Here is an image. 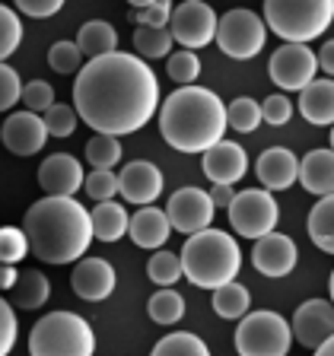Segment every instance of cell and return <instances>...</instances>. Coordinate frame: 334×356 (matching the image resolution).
I'll list each match as a JSON object with an SVG mask.
<instances>
[{"mask_svg":"<svg viewBox=\"0 0 334 356\" xmlns=\"http://www.w3.org/2000/svg\"><path fill=\"white\" fill-rule=\"evenodd\" d=\"M258 111H261V121H264V124L283 127L293 118V102H289L283 92H274V96H267L264 102H258Z\"/></svg>","mask_w":334,"mask_h":356,"instance_id":"obj_43","label":"cell"},{"mask_svg":"<svg viewBox=\"0 0 334 356\" xmlns=\"http://www.w3.org/2000/svg\"><path fill=\"white\" fill-rule=\"evenodd\" d=\"M163 213L175 232L194 236V232H200V229H210L216 210H214V204H210L207 191L188 185V188H178V191L172 194Z\"/></svg>","mask_w":334,"mask_h":356,"instance_id":"obj_12","label":"cell"},{"mask_svg":"<svg viewBox=\"0 0 334 356\" xmlns=\"http://www.w3.org/2000/svg\"><path fill=\"white\" fill-rule=\"evenodd\" d=\"M214 42L220 44V51L232 60H252L255 54L264 48L267 29L261 16L255 10H230V13L216 16V32Z\"/></svg>","mask_w":334,"mask_h":356,"instance_id":"obj_8","label":"cell"},{"mask_svg":"<svg viewBox=\"0 0 334 356\" xmlns=\"http://www.w3.org/2000/svg\"><path fill=\"white\" fill-rule=\"evenodd\" d=\"M334 19V0H267L264 29L277 32L283 44H309L321 38Z\"/></svg>","mask_w":334,"mask_h":356,"instance_id":"obj_5","label":"cell"},{"mask_svg":"<svg viewBox=\"0 0 334 356\" xmlns=\"http://www.w3.org/2000/svg\"><path fill=\"white\" fill-rule=\"evenodd\" d=\"M22 92V80L10 64H0V111H10L16 102H19Z\"/></svg>","mask_w":334,"mask_h":356,"instance_id":"obj_44","label":"cell"},{"mask_svg":"<svg viewBox=\"0 0 334 356\" xmlns=\"http://www.w3.org/2000/svg\"><path fill=\"white\" fill-rule=\"evenodd\" d=\"M16 343V312L10 302L0 299V356H10Z\"/></svg>","mask_w":334,"mask_h":356,"instance_id":"obj_45","label":"cell"},{"mask_svg":"<svg viewBox=\"0 0 334 356\" xmlns=\"http://www.w3.org/2000/svg\"><path fill=\"white\" fill-rule=\"evenodd\" d=\"M293 347L289 321L277 312H245L236 327L239 356H287Z\"/></svg>","mask_w":334,"mask_h":356,"instance_id":"obj_7","label":"cell"},{"mask_svg":"<svg viewBox=\"0 0 334 356\" xmlns=\"http://www.w3.org/2000/svg\"><path fill=\"white\" fill-rule=\"evenodd\" d=\"M299 115L315 127L334 124V83L315 76L305 89H299Z\"/></svg>","mask_w":334,"mask_h":356,"instance_id":"obj_23","label":"cell"},{"mask_svg":"<svg viewBox=\"0 0 334 356\" xmlns=\"http://www.w3.org/2000/svg\"><path fill=\"white\" fill-rule=\"evenodd\" d=\"M48 67H51L54 74H80L83 54L77 51L74 42H54L48 48Z\"/></svg>","mask_w":334,"mask_h":356,"instance_id":"obj_40","label":"cell"},{"mask_svg":"<svg viewBox=\"0 0 334 356\" xmlns=\"http://www.w3.org/2000/svg\"><path fill=\"white\" fill-rule=\"evenodd\" d=\"M127 236H131V242L137 245V248H147V252L153 248V252H159V248L169 242L172 226L159 207H141L127 220Z\"/></svg>","mask_w":334,"mask_h":356,"instance_id":"obj_22","label":"cell"},{"mask_svg":"<svg viewBox=\"0 0 334 356\" xmlns=\"http://www.w3.org/2000/svg\"><path fill=\"white\" fill-rule=\"evenodd\" d=\"M115 267L105 258H80L74 267V277H70V289H74L80 299L86 302H102L115 293Z\"/></svg>","mask_w":334,"mask_h":356,"instance_id":"obj_18","label":"cell"},{"mask_svg":"<svg viewBox=\"0 0 334 356\" xmlns=\"http://www.w3.org/2000/svg\"><path fill=\"white\" fill-rule=\"evenodd\" d=\"M16 277H19V270L10 264H0V289H13Z\"/></svg>","mask_w":334,"mask_h":356,"instance_id":"obj_49","label":"cell"},{"mask_svg":"<svg viewBox=\"0 0 334 356\" xmlns=\"http://www.w3.org/2000/svg\"><path fill=\"white\" fill-rule=\"evenodd\" d=\"M309 238L319 252H334V197H319V204L309 210Z\"/></svg>","mask_w":334,"mask_h":356,"instance_id":"obj_27","label":"cell"},{"mask_svg":"<svg viewBox=\"0 0 334 356\" xmlns=\"http://www.w3.org/2000/svg\"><path fill=\"white\" fill-rule=\"evenodd\" d=\"M61 10H64L61 0H19L16 3V13L32 16V19H48V16L61 13Z\"/></svg>","mask_w":334,"mask_h":356,"instance_id":"obj_46","label":"cell"},{"mask_svg":"<svg viewBox=\"0 0 334 356\" xmlns=\"http://www.w3.org/2000/svg\"><path fill=\"white\" fill-rule=\"evenodd\" d=\"M296 169H299V159L287 147H267L258 156V163H255V172H258V181L264 191H287V188H293L296 185Z\"/></svg>","mask_w":334,"mask_h":356,"instance_id":"obj_20","label":"cell"},{"mask_svg":"<svg viewBox=\"0 0 334 356\" xmlns=\"http://www.w3.org/2000/svg\"><path fill=\"white\" fill-rule=\"evenodd\" d=\"M134 51H137L141 60L169 58V51H172L169 29H147V26H137V29H134Z\"/></svg>","mask_w":334,"mask_h":356,"instance_id":"obj_31","label":"cell"},{"mask_svg":"<svg viewBox=\"0 0 334 356\" xmlns=\"http://www.w3.org/2000/svg\"><path fill=\"white\" fill-rule=\"evenodd\" d=\"M172 16V3L166 0H134L131 3V19L147 29H166Z\"/></svg>","mask_w":334,"mask_h":356,"instance_id":"obj_35","label":"cell"},{"mask_svg":"<svg viewBox=\"0 0 334 356\" xmlns=\"http://www.w3.org/2000/svg\"><path fill=\"white\" fill-rule=\"evenodd\" d=\"M200 165H204V175H207L214 185H230L232 188L239 178L248 172V156H245L242 143L220 140L204 153Z\"/></svg>","mask_w":334,"mask_h":356,"instance_id":"obj_19","label":"cell"},{"mask_svg":"<svg viewBox=\"0 0 334 356\" xmlns=\"http://www.w3.org/2000/svg\"><path fill=\"white\" fill-rule=\"evenodd\" d=\"M166 74L172 76V83L178 86H194V80L200 76V58L194 51H175L166 60Z\"/></svg>","mask_w":334,"mask_h":356,"instance_id":"obj_37","label":"cell"},{"mask_svg":"<svg viewBox=\"0 0 334 356\" xmlns=\"http://www.w3.org/2000/svg\"><path fill=\"white\" fill-rule=\"evenodd\" d=\"M147 315L156 325H175V321L185 318V299L175 289H159L153 293L147 302Z\"/></svg>","mask_w":334,"mask_h":356,"instance_id":"obj_29","label":"cell"},{"mask_svg":"<svg viewBox=\"0 0 334 356\" xmlns=\"http://www.w3.org/2000/svg\"><path fill=\"white\" fill-rule=\"evenodd\" d=\"M315 64H319V70H325V80H331V74H334V42L331 38L315 51Z\"/></svg>","mask_w":334,"mask_h":356,"instance_id":"obj_47","label":"cell"},{"mask_svg":"<svg viewBox=\"0 0 334 356\" xmlns=\"http://www.w3.org/2000/svg\"><path fill=\"white\" fill-rule=\"evenodd\" d=\"M267 74L287 92H299L305 89L315 76H319V64H315V51L309 44H280L271 60H267Z\"/></svg>","mask_w":334,"mask_h":356,"instance_id":"obj_11","label":"cell"},{"mask_svg":"<svg viewBox=\"0 0 334 356\" xmlns=\"http://www.w3.org/2000/svg\"><path fill=\"white\" fill-rule=\"evenodd\" d=\"M159 131L175 153H207L226 140V105L207 86H178L159 102Z\"/></svg>","mask_w":334,"mask_h":356,"instance_id":"obj_3","label":"cell"},{"mask_svg":"<svg viewBox=\"0 0 334 356\" xmlns=\"http://www.w3.org/2000/svg\"><path fill=\"white\" fill-rule=\"evenodd\" d=\"M169 35H172V44H182L185 51H198L204 44L214 42V32H216V13L214 7L200 3V0H185L172 7V16H169Z\"/></svg>","mask_w":334,"mask_h":356,"instance_id":"obj_10","label":"cell"},{"mask_svg":"<svg viewBox=\"0 0 334 356\" xmlns=\"http://www.w3.org/2000/svg\"><path fill=\"white\" fill-rule=\"evenodd\" d=\"M207 197H210V204H214V210H216V207L226 210V207L232 204V197H236V191H232L230 185H214V188L207 191Z\"/></svg>","mask_w":334,"mask_h":356,"instance_id":"obj_48","label":"cell"},{"mask_svg":"<svg viewBox=\"0 0 334 356\" xmlns=\"http://www.w3.org/2000/svg\"><path fill=\"white\" fill-rule=\"evenodd\" d=\"M29 254V242L19 226H0V264L16 267Z\"/></svg>","mask_w":334,"mask_h":356,"instance_id":"obj_39","label":"cell"},{"mask_svg":"<svg viewBox=\"0 0 334 356\" xmlns=\"http://www.w3.org/2000/svg\"><path fill=\"white\" fill-rule=\"evenodd\" d=\"M178 261H182V277L200 289L232 283L242 270L239 242L223 229H200L188 236L185 248L178 252Z\"/></svg>","mask_w":334,"mask_h":356,"instance_id":"obj_4","label":"cell"},{"mask_svg":"<svg viewBox=\"0 0 334 356\" xmlns=\"http://www.w3.org/2000/svg\"><path fill=\"white\" fill-rule=\"evenodd\" d=\"M0 140L13 156H35L42 153L45 140H48V131H45L42 115H32V111H13L3 127H0Z\"/></svg>","mask_w":334,"mask_h":356,"instance_id":"obj_16","label":"cell"},{"mask_svg":"<svg viewBox=\"0 0 334 356\" xmlns=\"http://www.w3.org/2000/svg\"><path fill=\"white\" fill-rule=\"evenodd\" d=\"M315 356H334V337L331 341H325L319 350H315Z\"/></svg>","mask_w":334,"mask_h":356,"instance_id":"obj_50","label":"cell"},{"mask_svg":"<svg viewBox=\"0 0 334 356\" xmlns=\"http://www.w3.org/2000/svg\"><path fill=\"white\" fill-rule=\"evenodd\" d=\"M22 44V22L19 13L0 3V64H7L10 54H16V48Z\"/></svg>","mask_w":334,"mask_h":356,"instance_id":"obj_36","label":"cell"},{"mask_svg":"<svg viewBox=\"0 0 334 356\" xmlns=\"http://www.w3.org/2000/svg\"><path fill=\"white\" fill-rule=\"evenodd\" d=\"M83 188L93 200L105 204V200H115L118 194V175L115 172H102V169H93L89 175H83Z\"/></svg>","mask_w":334,"mask_h":356,"instance_id":"obj_42","label":"cell"},{"mask_svg":"<svg viewBox=\"0 0 334 356\" xmlns=\"http://www.w3.org/2000/svg\"><path fill=\"white\" fill-rule=\"evenodd\" d=\"M163 102L153 67L137 54H105L86 60L74 80L77 118L96 134L125 137L150 124Z\"/></svg>","mask_w":334,"mask_h":356,"instance_id":"obj_1","label":"cell"},{"mask_svg":"<svg viewBox=\"0 0 334 356\" xmlns=\"http://www.w3.org/2000/svg\"><path fill=\"white\" fill-rule=\"evenodd\" d=\"M226 124L239 134H252L258 131L261 124V111H258V102L252 96H239L226 105Z\"/></svg>","mask_w":334,"mask_h":356,"instance_id":"obj_34","label":"cell"},{"mask_svg":"<svg viewBox=\"0 0 334 356\" xmlns=\"http://www.w3.org/2000/svg\"><path fill=\"white\" fill-rule=\"evenodd\" d=\"M127 210L118 200H105V204H96L89 210V226H93V238L99 242H118L127 232Z\"/></svg>","mask_w":334,"mask_h":356,"instance_id":"obj_25","label":"cell"},{"mask_svg":"<svg viewBox=\"0 0 334 356\" xmlns=\"http://www.w3.org/2000/svg\"><path fill=\"white\" fill-rule=\"evenodd\" d=\"M147 277L159 289H172L178 280H182V261H178V254L175 252H166V248H159L156 254H150Z\"/></svg>","mask_w":334,"mask_h":356,"instance_id":"obj_33","label":"cell"},{"mask_svg":"<svg viewBox=\"0 0 334 356\" xmlns=\"http://www.w3.org/2000/svg\"><path fill=\"white\" fill-rule=\"evenodd\" d=\"M10 293L16 296L19 309H42L48 302V296H51V280L42 270H22Z\"/></svg>","mask_w":334,"mask_h":356,"instance_id":"obj_26","label":"cell"},{"mask_svg":"<svg viewBox=\"0 0 334 356\" xmlns=\"http://www.w3.org/2000/svg\"><path fill=\"white\" fill-rule=\"evenodd\" d=\"M38 185L45 197H74L83 188V165L70 153H51L38 165Z\"/></svg>","mask_w":334,"mask_h":356,"instance_id":"obj_17","label":"cell"},{"mask_svg":"<svg viewBox=\"0 0 334 356\" xmlns=\"http://www.w3.org/2000/svg\"><path fill=\"white\" fill-rule=\"evenodd\" d=\"M74 44L83 58L96 60V58H105V54H115V48H118V32L105 19H89L80 26Z\"/></svg>","mask_w":334,"mask_h":356,"instance_id":"obj_24","label":"cell"},{"mask_svg":"<svg viewBox=\"0 0 334 356\" xmlns=\"http://www.w3.org/2000/svg\"><path fill=\"white\" fill-rule=\"evenodd\" d=\"M86 159L93 169L111 172L121 163V140L118 137H109V134H93L86 143Z\"/></svg>","mask_w":334,"mask_h":356,"instance_id":"obj_32","label":"cell"},{"mask_svg":"<svg viewBox=\"0 0 334 356\" xmlns=\"http://www.w3.org/2000/svg\"><path fill=\"white\" fill-rule=\"evenodd\" d=\"M96 334L77 312H48L32 325L29 356H93Z\"/></svg>","mask_w":334,"mask_h":356,"instance_id":"obj_6","label":"cell"},{"mask_svg":"<svg viewBox=\"0 0 334 356\" xmlns=\"http://www.w3.org/2000/svg\"><path fill=\"white\" fill-rule=\"evenodd\" d=\"M214 312L220 315V318L232 321V318H242L245 312L252 309V296H248V289L242 286V283H223V286L214 289Z\"/></svg>","mask_w":334,"mask_h":356,"instance_id":"obj_28","label":"cell"},{"mask_svg":"<svg viewBox=\"0 0 334 356\" xmlns=\"http://www.w3.org/2000/svg\"><path fill=\"white\" fill-rule=\"evenodd\" d=\"M296 242L283 232H271V236L258 238L255 242V252H252V264L258 274L271 277V280H280V277L293 274V267H296Z\"/></svg>","mask_w":334,"mask_h":356,"instance_id":"obj_15","label":"cell"},{"mask_svg":"<svg viewBox=\"0 0 334 356\" xmlns=\"http://www.w3.org/2000/svg\"><path fill=\"white\" fill-rule=\"evenodd\" d=\"M45 131H48V137H70V134L77 131V124H80V118H77L74 105H64V102H54L51 108L45 111Z\"/></svg>","mask_w":334,"mask_h":356,"instance_id":"obj_38","label":"cell"},{"mask_svg":"<svg viewBox=\"0 0 334 356\" xmlns=\"http://www.w3.org/2000/svg\"><path fill=\"white\" fill-rule=\"evenodd\" d=\"M226 213H230V226L236 229V236L255 238V242L277 232V220H280V207H277L274 194L264 188L239 191L226 207Z\"/></svg>","mask_w":334,"mask_h":356,"instance_id":"obj_9","label":"cell"},{"mask_svg":"<svg viewBox=\"0 0 334 356\" xmlns=\"http://www.w3.org/2000/svg\"><path fill=\"white\" fill-rule=\"evenodd\" d=\"M289 334L293 341L303 343L305 350H319L325 341L334 337V309L331 299H309L293 312L289 321Z\"/></svg>","mask_w":334,"mask_h":356,"instance_id":"obj_13","label":"cell"},{"mask_svg":"<svg viewBox=\"0 0 334 356\" xmlns=\"http://www.w3.org/2000/svg\"><path fill=\"white\" fill-rule=\"evenodd\" d=\"M22 232L29 254L48 264H74L93 242L89 210L77 197H42L26 210Z\"/></svg>","mask_w":334,"mask_h":356,"instance_id":"obj_2","label":"cell"},{"mask_svg":"<svg viewBox=\"0 0 334 356\" xmlns=\"http://www.w3.org/2000/svg\"><path fill=\"white\" fill-rule=\"evenodd\" d=\"M296 181H303V188L315 197H334V153L331 147H319L305 153L299 159Z\"/></svg>","mask_w":334,"mask_h":356,"instance_id":"obj_21","label":"cell"},{"mask_svg":"<svg viewBox=\"0 0 334 356\" xmlns=\"http://www.w3.org/2000/svg\"><path fill=\"white\" fill-rule=\"evenodd\" d=\"M22 105H26V111H32V115H45V111L54 105V86L45 80H32L22 86L19 92Z\"/></svg>","mask_w":334,"mask_h":356,"instance_id":"obj_41","label":"cell"},{"mask_svg":"<svg viewBox=\"0 0 334 356\" xmlns=\"http://www.w3.org/2000/svg\"><path fill=\"white\" fill-rule=\"evenodd\" d=\"M118 194L125 204H141V207H153V200L163 194V172L159 165L147 163V159H134L118 172Z\"/></svg>","mask_w":334,"mask_h":356,"instance_id":"obj_14","label":"cell"},{"mask_svg":"<svg viewBox=\"0 0 334 356\" xmlns=\"http://www.w3.org/2000/svg\"><path fill=\"white\" fill-rule=\"evenodd\" d=\"M150 356H210V350L198 334L172 331V334H166L163 341H156Z\"/></svg>","mask_w":334,"mask_h":356,"instance_id":"obj_30","label":"cell"}]
</instances>
